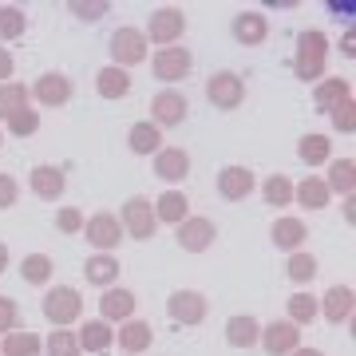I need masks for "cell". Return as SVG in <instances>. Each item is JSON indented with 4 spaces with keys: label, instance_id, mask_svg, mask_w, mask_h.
I'll list each match as a JSON object with an SVG mask.
<instances>
[]
</instances>
